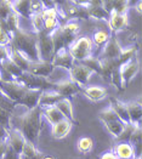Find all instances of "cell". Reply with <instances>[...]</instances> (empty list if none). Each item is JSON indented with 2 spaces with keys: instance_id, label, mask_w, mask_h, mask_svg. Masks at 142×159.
Wrapping results in <instances>:
<instances>
[{
  "instance_id": "cell-49",
  "label": "cell",
  "mask_w": 142,
  "mask_h": 159,
  "mask_svg": "<svg viewBox=\"0 0 142 159\" xmlns=\"http://www.w3.org/2000/svg\"><path fill=\"white\" fill-rule=\"evenodd\" d=\"M43 159H53L52 157H50V156H44V158Z\"/></svg>"
},
{
  "instance_id": "cell-1",
  "label": "cell",
  "mask_w": 142,
  "mask_h": 159,
  "mask_svg": "<svg viewBox=\"0 0 142 159\" xmlns=\"http://www.w3.org/2000/svg\"><path fill=\"white\" fill-rule=\"evenodd\" d=\"M41 117L43 108L40 106H35L18 117H11L10 126L22 134L26 141L35 143L41 131Z\"/></svg>"
},
{
  "instance_id": "cell-35",
  "label": "cell",
  "mask_w": 142,
  "mask_h": 159,
  "mask_svg": "<svg viewBox=\"0 0 142 159\" xmlns=\"http://www.w3.org/2000/svg\"><path fill=\"white\" fill-rule=\"evenodd\" d=\"M79 63H81V65H84L85 67H88L90 70H92V73H96V74H101V61L97 58V57H89V58H86V60H84V61H81V62H79Z\"/></svg>"
},
{
  "instance_id": "cell-15",
  "label": "cell",
  "mask_w": 142,
  "mask_h": 159,
  "mask_svg": "<svg viewBox=\"0 0 142 159\" xmlns=\"http://www.w3.org/2000/svg\"><path fill=\"white\" fill-rule=\"evenodd\" d=\"M107 22H108V27H109L111 33H112L111 35H114L118 32L125 29L129 26L128 13H111Z\"/></svg>"
},
{
  "instance_id": "cell-8",
  "label": "cell",
  "mask_w": 142,
  "mask_h": 159,
  "mask_svg": "<svg viewBox=\"0 0 142 159\" xmlns=\"http://www.w3.org/2000/svg\"><path fill=\"white\" fill-rule=\"evenodd\" d=\"M140 70V61L137 57H134L124 65L119 67L118 74H119V81H120V90H125L128 88L132 79L136 77V74Z\"/></svg>"
},
{
  "instance_id": "cell-41",
  "label": "cell",
  "mask_w": 142,
  "mask_h": 159,
  "mask_svg": "<svg viewBox=\"0 0 142 159\" xmlns=\"http://www.w3.org/2000/svg\"><path fill=\"white\" fill-rule=\"evenodd\" d=\"M12 11L11 1L9 0H0V21H5L9 13Z\"/></svg>"
},
{
  "instance_id": "cell-45",
  "label": "cell",
  "mask_w": 142,
  "mask_h": 159,
  "mask_svg": "<svg viewBox=\"0 0 142 159\" xmlns=\"http://www.w3.org/2000/svg\"><path fill=\"white\" fill-rule=\"evenodd\" d=\"M7 129H5L4 126L0 125V141H6V137H7Z\"/></svg>"
},
{
  "instance_id": "cell-6",
  "label": "cell",
  "mask_w": 142,
  "mask_h": 159,
  "mask_svg": "<svg viewBox=\"0 0 142 159\" xmlns=\"http://www.w3.org/2000/svg\"><path fill=\"white\" fill-rule=\"evenodd\" d=\"M17 83L22 84L27 89L32 90H40V91H48L53 89V83L48 78L38 77L34 74H30L28 72H22V74L16 79Z\"/></svg>"
},
{
  "instance_id": "cell-24",
  "label": "cell",
  "mask_w": 142,
  "mask_h": 159,
  "mask_svg": "<svg viewBox=\"0 0 142 159\" xmlns=\"http://www.w3.org/2000/svg\"><path fill=\"white\" fill-rule=\"evenodd\" d=\"M126 111L129 116V121L131 124H140L142 117V107L141 102L139 101H131L126 103Z\"/></svg>"
},
{
  "instance_id": "cell-12",
  "label": "cell",
  "mask_w": 142,
  "mask_h": 159,
  "mask_svg": "<svg viewBox=\"0 0 142 159\" xmlns=\"http://www.w3.org/2000/svg\"><path fill=\"white\" fill-rule=\"evenodd\" d=\"M55 93H57L62 98H69L73 95L80 93L81 88L76 84L74 81H72L71 79L68 80H61L57 83H53V89Z\"/></svg>"
},
{
  "instance_id": "cell-31",
  "label": "cell",
  "mask_w": 142,
  "mask_h": 159,
  "mask_svg": "<svg viewBox=\"0 0 142 159\" xmlns=\"http://www.w3.org/2000/svg\"><path fill=\"white\" fill-rule=\"evenodd\" d=\"M43 116L46 118V120H48L51 125L58 123V121H61L62 119H65L63 116L61 114V112H60L55 106L48 107V108H43Z\"/></svg>"
},
{
  "instance_id": "cell-40",
  "label": "cell",
  "mask_w": 142,
  "mask_h": 159,
  "mask_svg": "<svg viewBox=\"0 0 142 159\" xmlns=\"http://www.w3.org/2000/svg\"><path fill=\"white\" fill-rule=\"evenodd\" d=\"M10 39H11V35L6 30L4 21H0V46H9Z\"/></svg>"
},
{
  "instance_id": "cell-4",
  "label": "cell",
  "mask_w": 142,
  "mask_h": 159,
  "mask_svg": "<svg viewBox=\"0 0 142 159\" xmlns=\"http://www.w3.org/2000/svg\"><path fill=\"white\" fill-rule=\"evenodd\" d=\"M79 33V23L76 21H68L65 25L58 26V28L51 34L55 52L61 49H68V46L77 39Z\"/></svg>"
},
{
  "instance_id": "cell-21",
  "label": "cell",
  "mask_w": 142,
  "mask_h": 159,
  "mask_svg": "<svg viewBox=\"0 0 142 159\" xmlns=\"http://www.w3.org/2000/svg\"><path fill=\"white\" fill-rule=\"evenodd\" d=\"M55 107L61 112V114L63 116V118L67 120H69L71 123H78V120L74 118V112H73V105L71 102L69 98H62L60 100Z\"/></svg>"
},
{
  "instance_id": "cell-36",
  "label": "cell",
  "mask_w": 142,
  "mask_h": 159,
  "mask_svg": "<svg viewBox=\"0 0 142 159\" xmlns=\"http://www.w3.org/2000/svg\"><path fill=\"white\" fill-rule=\"evenodd\" d=\"M111 38V34L109 33H107L106 30H96L95 33H94V37H92V44H95V45H97V46H101V48H103L104 44L108 41V39Z\"/></svg>"
},
{
  "instance_id": "cell-47",
  "label": "cell",
  "mask_w": 142,
  "mask_h": 159,
  "mask_svg": "<svg viewBox=\"0 0 142 159\" xmlns=\"http://www.w3.org/2000/svg\"><path fill=\"white\" fill-rule=\"evenodd\" d=\"M5 149H6V141H0V159H2Z\"/></svg>"
},
{
  "instance_id": "cell-20",
  "label": "cell",
  "mask_w": 142,
  "mask_h": 159,
  "mask_svg": "<svg viewBox=\"0 0 142 159\" xmlns=\"http://www.w3.org/2000/svg\"><path fill=\"white\" fill-rule=\"evenodd\" d=\"M80 93H84L86 96V98H89L92 102H98V101L106 98V96H107V90L102 86H97V85L84 86V88H81Z\"/></svg>"
},
{
  "instance_id": "cell-3",
  "label": "cell",
  "mask_w": 142,
  "mask_h": 159,
  "mask_svg": "<svg viewBox=\"0 0 142 159\" xmlns=\"http://www.w3.org/2000/svg\"><path fill=\"white\" fill-rule=\"evenodd\" d=\"M9 48L18 51L27 60L32 62L39 61L38 40H37V34L34 33H28L22 28H17L13 33H11Z\"/></svg>"
},
{
  "instance_id": "cell-18",
  "label": "cell",
  "mask_w": 142,
  "mask_h": 159,
  "mask_svg": "<svg viewBox=\"0 0 142 159\" xmlns=\"http://www.w3.org/2000/svg\"><path fill=\"white\" fill-rule=\"evenodd\" d=\"M55 67L51 65V62H44V61H37V62H30V65L28 67V73L43 77V78H48L52 72H53Z\"/></svg>"
},
{
  "instance_id": "cell-50",
  "label": "cell",
  "mask_w": 142,
  "mask_h": 159,
  "mask_svg": "<svg viewBox=\"0 0 142 159\" xmlns=\"http://www.w3.org/2000/svg\"><path fill=\"white\" fill-rule=\"evenodd\" d=\"M131 159H141V157H134V158H131Z\"/></svg>"
},
{
  "instance_id": "cell-32",
  "label": "cell",
  "mask_w": 142,
  "mask_h": 159,
  "mask_svg": "<svg viewBox=\"0 0 142 159\" xmlns=\"http://www.w3.org/2000/svg\"><path fill=\"white\" fill-rule=\"evenodd\" d=\"M4 25H5L6 30L11 35V33H13L17 28H20V16L16 12L11 11V12L9 13V16L6 17V20L4 21Z\"/></svg>"
},
{
  "instance_id": "cell-44",
  "label": "cell",
  "mask_w": 142,
  "mask_h": 159,
  "mask_svg": "<svg viewBox=\"0 0 142 159\" xmlns=\"http://www.w3.org/2000/svg\"><path fill=\"white\" fill-rule=\"evenodd\" d=\"M9 58V46H0V63Z\"/></svg>"
},
{
  "instance_id": "cell-26",
  "label": "cell",
  "mask_w": 142,
  "mask_h": 159,
  "mask_svg": "<svg viewBox=\"0 0 142 159\" xmlns=\"http://www.w3.org/2000/svg\"><path fill=\"white\" fill-rule=\"evenodd\" d=\"M109 102H111V106L109 107L114 111V113L119 117V119L121 120L124 124L130 123L128 111H126V103L125 102H121L119 100H116V98H109Z\"/></svg>"
},
{
  "instance_id": "cell-34",
  "label": "cell",
  "mask_w": 142,
  "mask_h": 159,
  "mask_svg": "<svg viewBox=\"0 0 142 159\" xmlns=\"http://www.w3.org/2000/svg\"><path fill=\"white\" fill-rule=\"evenodd\" d=\"M135 125H136V124H131V123L125 124L124 128H123V130H121V133L119 134L116 139H114V141H116L117 143H120V142H129L130 136H131V134H132L134 129H135Z\"/></svg>"
},
{
  "instance_id": "cell-51",
  "label": "cell",
  "mask_w": 142,
  "mask_h": 159,
  "mask_svg": "<svg viewBox=\"0 0 142 159\" xmlns=\"http://www.w3.org/2000/svg\"><path fill=\"white\" fill-rule=\"evenodd\" d=\"M0 69H1V66H0Z\"/></svg>"
},
{
  "instance_id": "cell-2",
  "label": "cell",
  "mask_w": 142,
  "mask_h": 159,
  "mask_svg": "<svg viewBox=\"0 0 142 159\" xmlns=\"http://www.w3.org/2000/svg\"><path fill=\"white\" fill-rule=\"evenodd\" d=\"M0 89L4 95L10 101H12L15 105L25 106L28 109H32L35 106H38L40 95L43 93L40 90L27 89L26 86L17 83L16 80L0 83Z\"/></svg>"
},
{
  "instance_id": "cell-16",
  "label": "cell",
  "mask_w": 142,
  "mask_h": 159,
  "mask_svg": "<svg viewBox=\"0 0 142 159\" xmlns=\"http://www.w3.org/2000/svg\"><path fill=\"white\" fill-rule=\"evenodd\" d=\"M74 63L76 62H74L73 57L71 56V53L68 52V49H61V50L56 51L51 61V65L55 68L61 67V68H65L67 70H69Z\"/></svg>"
},
{
  "instance_id": "cell-48",
  "label": "cell",
  "mask_w": 142,
  "mask_h": 159,
  "mask_svg": "<svg viewBox=\"0 0 142 159\" xmlns=\"http://www.w3.org/2000/svg\"><path fill=\"white\" fill-rule=\"evenodd\" d=\"M137 11H139V12H141V1H139V2H137Z\"/></svg>"
},
{
  "instance_id": "cell-14",
  "label": "cell",
  "mask_w": 142,
  "mask_h": 159,
  "mask_svg": "<svg viewBox=\"0 0 142 159\" xmlns=\"http://www.w3.org/2000/svg\"><path fill=\"white\" fill-rule=\"evenodd\" d=\"M79 5L86 9L90 18L95 20H108L109 15L103 9L102 1H78Z\"/></svg>"
},
{
  "instance_id": "cell-38",
  "label": "cell",
  "mask_w": 142,
  "mask_h": 159,
  "mask_svg": "<svg viewBox=\"0 0 142 159\" xmlns=\"http://www.w3.org/2000/svg\"><path fill=\"white\" fill-rule=\"evenodd\" d=\"M94 147V140L89 136H84L78 141V149L81 153H89Z\"/></svg>"
},
{
  "instance_id": "cell-7",
  "label": "cell",
  "mask_w": 142,
  "mask_h": 159,
  "mask_svg": "<svg viewBox=\"0 0 142 159\" xmlns=\"http://www.w3.org/2000/svg\"><path fill=\"white\" fill-rule=\"evenodd\" d=\"M98 119L103 123L107 131L111 134L114 139L121 133V130H123V128L125 125L121 120L119 119V117L114 113V111L111 107H108L106 109H102L98 113Z\"/></svg>"
},
{
  "instance_id": "cell-27",
  "label": "cell",
  "mask_w": 142,
  "mask_h": 159,
  "mask_svg": "<svg viewBox=\"0 0 142 159\" xmlns=\"http://www.w3.org/2000/svg\"><path fill=\"white\" fill-rule=\"evenodd\" d=\"M113 153L116 154V157L118 159H131L135 157V151L129 142L117 143Z\"/></svg>"
},
{
  "instance_id": "cell-9",
  "label": "cell",
  "mask_w": 142,
  "mask_h": 159,
  "mask_svg": "<svg viewBox=\"0 0 142 159\" xmlns=\"http://www.w3.org/2000/svg\"><path fill=\"white\" fill-rule=\"evenodd\" d=\"M37 40H38L39 61L51 62L52 58H53V55H55V49H53L51 35L46 34L45 32H41V33L37 34Z\"/></svg>"
},
{
  "instance_id": "cell-33",
  "label": "cell",
  "mask_w": 142,
  "mask_h": 159,
  "mask_svg": "<svg viewBox=\"0 0 142 159\" xmlns=\"http://www.w3.org/2000/svg\"><path fill=\"white\" fill-rule=\"evenodd\" d=\"M0 66L2 67V68H4V69H5V70H6V72H7V73H9V74H10L15 80L17 79V78L22 74V70L16 66L10 58H7V60L2 61V62L0 63Z\"/></svg>"
},
{
  "instance_id": "cell-23",
  "label": "cell",
  "mask_w": 142,
  "mask_h": 159,
  "mask_svg": "<svg viewBox=\"0 0 142 159\" xmlns=\"http://www.w3.org/2000/svg\"><path fill=\"white\" fill-rule=\"evenodd\" d=\"M11 9L13 12H16L20 17L30 18L32 16V7L29 0H17L11 1Z\"/></svg>"
},
{
  "instance_id": "cell-39",
  "label": "cell",
  "mask_w": 142,
  "mask_h": 159,
  "mask_svg": "<svg viewBox=\"0 0 142 159\" xmlns=\"http://www.w3.org/2000/svg\"><path fill=\"white\" fill-rule=\"evenodd\" d=\"M11 117H12V113L11 112H9V111H6V109H4V108L0 107V125L4 126L7 130L11 128L10 126V124H11Z\"/></svg>"
},
{
  "instance_id": "cell-19",
  "label": "cell",
  "mask_w": 142,
  "mask_h": 159,
  "mask_svg": "<svg viewBox=\"0 0 142 159\" xmlns=\"http://www.w3.org/2000/svg\"><path fill=\"white\" fill-rule=\"evenodd\" d=\"M73 123H71L69 120L62 119L61 121L53 124L51 126V135L55 140H62L65 139L67 135H69L72 130Z\"/></svg>"
},
{
  "instance_id": "cell-25",
  "label": "cell",
  "mask_w": 142,
  "mask_h": 159,
  "mask_svg": "<svg viewBox=\"0 0 142 159\" xmlns=\"http://www.w3.org/2000/svg\"><path fill=\"white\" fill-rule=\"evenodd\" d=\"M129 1H102L103 9L111 13H126L129 9Z\"/></svg>"
},
{
  "instance_id": "cell-42",
  "label": "cell",
  "mask_w": 142,
  "mask_h": 159,
  "mask_svg": "<svg viewBox=\"0 0 142 159\" xmlns=\"http://www.w3.org/2000/svg\"><path fill=\"white\" fill-rule=\"evenodd\" d=\"M0 107L4 108V109H6V111H9V112H11V113H12L15 107H16V105L13 103L12 101H10V100L4 95V93L1 91V89H0Z\"/></svg>"
},
{
  "instance_id": "cell-46",
  "label": "cell",
  "mask_w": 142,
  "mask_h": 159,
  "mask_svg": "<svg viewBox=\"0 0 142 159\" xmlns=\"http://www.w3.org/2000/svg\"><path fill=\"white\" fill-rule=\"evenodd\" d=\"M100 159H118L113 152H104Z\"/></svg>"
},
{
  "instance_id": "cell-13",
  "label": "cell",
  "mask_w": 142,
  "mask_h": 159,
  "mask_svg": "<svg viewBox=\"0 0 142 159\" xmlns=\"http://www.w3.org/2000/svg\"><path fill=\"white\" fill-rule=\"evenodd\" d=\"M123 51V48L120 46L119 41L117 40L114 35H111V38L108 41L104 44L102 48V52L97 57L98 60H114L120 56V53Z\"/></svg>"
},
{
  "instance_id": "cell-30",
  "label": "cell",
  "mask_w": 142,
  "mask_h": 159,
  "mask_svg": "<svg viewBox=\"0 0 142 159\" xmlns=\"http://www.w3.org/2000/svg\"><path fill=\"white\" fill-rule=\"evenodd\" d=\"M141 140H142V131H141V125L136 124L135 129L130 136L129 143L132 146L134 151H135V157H141Z\"/></svg>"
},
{
  "instance_id": "cell-37",
  "label": "cell",
  "mask_w": 142,
  "mask_h": 159,
  "mask_svg": "<svg viewBox=\"0 0 142 159\" xmlns=\"http://www.w3.org/2000/svg\"><path fill=\"white\" fill-rule=\"evenodd\" d=\"M30 21H32V26L34 28V34H38L44 32V22L41 18V12H34L30 16Z\"/></svg>"
},
{
  "instance_id": "cell-28",
  "label": "cell",
  "mask_w": 142,
  "mask_h": 159,
  "mask_svg": "<svg viewBox=\"0 0 142 159\" xmlns=\"http://www.w3.org/2000/svg\"><path fill=\"white\" fill-rule=\"evenodd\" d=\"M45 154H43L40 151L37 149V147L34 146V143L26 141L23 149L20 154V159H43Z\"/></svg>"
},
{
  "instance_id": "cell-10",
  "label": "cell",
  "mask_w": 142,
  "mask_h": 159,
  "mask_svg": "<svg viewBox=\"0 0 142 159\" xmlns=\"http://www.w3.org/2000/svg\"><path fill=\"white\" fill-rule=\"evenodd\" d=\"M68 72L71 75V80L78 84L80 88H84L89 83L90 77L94 74L92 70H90L88 67H85L81 63H78V62H76Z\"/></svg>"
},
{
  "instance_id": "cell-11",
  "label": "cell",
  "mask_w": 142,
  "mask_h": 159,
  "mask_svg": "<svg viewBox=\"0 0 142 159\" xmlns=\"http://www.w3.org/2000/svg\"><path fill=\"white\" fill-rule=\"evenodd\" d=\"M55 5H56V2H55ZM41 18H43V22H44V32L46 34L51 35L60 26L56 6H52V7H45L44 6V9L41 11Z\"/></svg>"
},
{
  "instance_id": "cell-43",
  "label": "cell",
  "mask_w": 142,
  "mask_h": 159,
  "mask_svg": "<svg viewBox=\"0 0 142 159\" xmlns=\"http://www.w3.org/2000/svg\"><path fill=\"white\" fill-rule=\"evenodd\" d=\"M2 159H20V156L6 143V149H5V153L2 156Z\"/></svg>"
},
{
  "instance_id": "cell-22",
  "label": "cell",
  "mask_w": 142,
  "mask_h": 159,
  "mask_svg": "<svg viewBox=\"0 0 142 159\" xmlns=\"http://www.w3.org/2000/svg\"><path fill=\"white\" fill-rule=\"evenodd\" d=\"M60 100H62V97L57 93H55L53 90H48V91H43L39 98L38 106L41 108H48V107L55 106Z\"/></svg>"
},
{
  "instance_id": "cell-5",
  "label": "cell",
  "mask_w": 142,
  "mask_h": 159,
  "mask_svg": "<svg viewBox=\"0 0 142 159\" xmlns=\"http://www.w3.org/2000/svg\"><path fill=\"white\" fill-rule=\"evenodd\" d=\"M92 49H94V44L90 37H80L68 46V52L73 57L74 62L79 63L91 57Z\"/></svg>"
},
{
  "instance_id": "cell-17",
  "label": "cell",
  "mask_w": 142,
  "mask_h": 159,
  "mask_svg": "<svg viewBox=\"0 0 142 159\" xmlns=\"http://www.w3.org/2000/svg\"><path fill=\"white\" fill-rule=\"evenodd\" d=\"M25 142H26V139L22 136V134L20 133L18 130L16 129H9L7 131V137H6V143L12 148L13 151L20 156L23 146H25Z\"/></svg>"
},
{
  "instance_id": "cell-29",
  "label": "cell",
  "mask_w": 142,
  "mask_h": 159,
  "mask_svg": "<svg viewBox=\"0 0 142 159\" xmlns=\"http://www.w3.org/2000/svg\"><path fill=\"white\" fill-rule=\"evenodd\" d=\"M9 58H10L22 72H27V70H28V67H29L30 62H32V61L27 60L23 55H21L18 51L13 50L11 48H9Z\"/></svg>"
}]
</instances>
